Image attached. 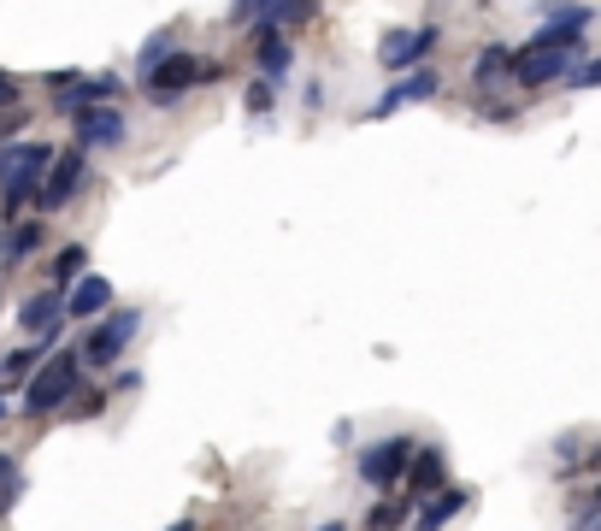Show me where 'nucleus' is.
<instances>
[{
    "mask_svg": "<svg viewBox=\"0 0 601 531\" xmlns=\"http://www.w3.org/2000/svg\"><path fill=\"white\" fill-rule=\"evenodd\" d=\"M407 484H413V496H431V491H443V455L436 449H424L407 461Z\"/></svg>",
    "mask_w": 601,
    "mask_h": 531,
    "instance_id": "obj_13",
    "label": "nucleus"
},
{
    "mask_svg": "<svg viewBox=\"0 0 601 531\" xmlns=\"http://www.w3.org/2000/svg\"><path fill=\"white\" fill-rule=\"evenodd\" d=\"M159 60H171V36H154L148 48H142V77H148V71H154Z\"/></svg>",
    "mask_w": 601,
    "mask_h": 531,
    "instance_id": "obj_22",
    "label": "nucleus"
},
{
    "mask_svg": "<svg viewBox=\"0 0 601 531\" xmlns=\"http://www.w3.org/2000/svg\"><path fill=\"white\" fill-rule=\"evenodd\" d=\"M431 41H436V31H389L384 48H377V60H384L389 71H407V65H419L424 53H431Z\"/></svg>",
    "mask_w": 601,
    "mask_h": 531,
    "instance_id": "obj_9",
    "label": "nucleus"
},
{
    "mask_svg": "<svg viewBox=\"0 0 601 531\" xmlns=\"http://www.w3.org/2000/svg\"><path fill=\"white\" fill-rule=\"evenodd\" d=\"M83 183H89V160H83L77 148H71V154H53L48 178H41V190H36V207H41V213H60V207H71Z\"/></svg>",
    "mask_w": 601,
    "mask_h": 531,
    "instance_id": "obj_3",
    "label": "nucleus"
},
{
    "mask_svg": "<svg viewBox=\"0 0 601 531\" xmlns=\"http://www.w3.org/2000/svg\"><path fill=\"white\" fill-rule=\"evenodd\" d=\"M195 77H201V65L189 60V53H171V60H159V65L148 71V77H142V89H148L154 107H171V100H178Z\"/></svg>",
    "mask_w": 601,
    "mask_h": 531,
    "instance_id": "obj_5",
    "label": "nucleus"
},
{
    "mask_svg": "<svg viewBox=\"0 0 601 531\" xmlns=\"http://www.w3.org/2000/svg\"><path fill=\"white\" fill-rule=\"evenodd\" d=\"M596 83H601V65H578V71H572V89H596Z\"/></svg>",
    "mask_w": 601,
    "mask_h": 531,
    "instance_id": "obj_24",
    "label": "nucleus"
},
{
    "mask_svg": "<svg viewBox=\"0 0 601 531\" xmlns=\"http://www.w3.org/2000/svg\"><path fill=\"white\" fill-rule=\"evenodd\" d=\"M31 366H36V349H19V354L7 361V372H0V378H24Z\"/></svg>",
    "mask_w": 601,
    "mask_h": 531,
    "instance_id": "obj_23",
    "label": "nucleus"
},
{
    "mask_svg": "<svg viewBox=\"0 0 601 531\" xmlns=\"http://www.w3.org/2000/svg\"><path fill=\"white\" fill-rule=\"evenodd\" d=\"M272 107V83H254V89H248V112H266Z\"/></svg>",
    "mask_w": 601,
    "mask_h": 531,
    "instance_id": "obj_25",
    "label": "nucleus"
},
{
    "mask_svg": "<svg viewBox=\"0 0 601 531\" xmlns=\"http://www.w3.org/2000/svg\"><path fill=\"white\" fill-rule=\"evenodd\" d=\"M566 65H572L566 48H525V53H513V77H519L525 89H549V83H561Z\"/></svg>",
    "mask_w": 601,
    "mask_h": 531,
    "instance_id": "obj_6",
    "label": "nucleus"
},
{
    "mask_svg": "<svg viewBox=\"0 0 601 531\" xmlns=\"http://www.w3.org/2000/svg\"><path fill=\"white\" fill-rule=\"evenodd\" d=\"M83 261H89V254H83V242H77V249H65L60 261H53V290H65V283L83 271Z\"/></svg>",
    "mask_w": 601,
    "mask_h": 531,
    "instance_id": "obj_20",
    "label": "nucleus"
},
{
    "mask_svg": "<svg viewBox=\"0 0 601 531\" xmlns=\"http://www.w3.org/2000/svg\"><path fill=\"white\" fill-rule=\"evenodd\" d=\"M107 95H119V77H95V83H77V89H65L60 95V107L71 112H83V107H100Z\"/></svg>",
    "mask_w": 601,
    "mask_h": 531,
    "instance_id": "obj_16",
    "label": "nucleus"
},
{
    "mask_svg": "<svg viewBox=\"0 0 601 531\" xmlns=\"http://www.w3.org/2000/svg\"><path fill=\"white\" fill-rule=\"evenodd\" d=\"M431 95H436V71H407V77L389 83V95L377 100V112H395V107H407V100H431Z\"/></svg>",
    "mask_w": 601,
    "mask_h": 531,
    "instance_id": "obj_11",
    "label": "nucleus"
},
{
    "mask_svg": "<svg viewBox=\"0 0 601 531\" xmlns=\"http://www.w3.org/2000/svg\"><path fill=\"white\" fill-rule=\"evenodd\" d=\"M36 249H41V225H36V219H24V225H12L7 249H0V261H7V266H19V261H31Z\"/></svg>",
    "mask_w": 601,
    "mask_h": 531,
    "instance_id": "obj_14",
    "label": "nucleus"
},
{
    "mask_svg": "<svg viewBox=\"0 0 601 531\" xmlns=\"http://www.w3.org/2000/svg\"><path fill=\"white\" fill-rule=\"evenodd\" d=\"M24 479H19V461L12 455H0V514H12V502H19Z\"/></svg>",
    "mask_w": 601,
    "mask_h": 531,
    "instance_id": "obj_19",
    "label": "nucleus"
},
{
    "mask_svg": "<svg viewBox=\"0 0 601 531\" xmlns=\"http://www.w3.org/2000/svg\"><path fill=\"white\" fill-rule=\"evenodd\" d=\"M0 413H7V408H0Z\"/></svg>",
    "mask_w": 601,
    "mask_h": 531,
    "instance_id": "obj_29",
    "label": "nucleus"
},
{
    "mask_svg": "<svg viewBox=\"0 0 601 531\" xmlns=\"http://www.w3.org/2000/svg\"><path fill=\"white\" fill-rule=\"evenodd\" d=\"M136 325H142V313H136V307H130V313H112V319H107V325H100V331L89 337V349H83L77 361H89V366H112V361H119V354L130 349Z\"/></svg>",
    "mask_w": 601,
    "mask_h": 531,
    "instance_id": "obj_4",
    "label": "nucleus"
},
{
    "mask_svg": "<svg viewBox=\"0 0 601 531\" xmlns=\"http://www.w3.org/2000/svg\"><path fill=\"white\" fill-rule=\"evenodd\" d=\"M401 514H407V508L384 502V508H372V514H365V526H372V531H395V526H401Z\"/></svg>",
    "mask_w": 601,
    "mask_h": 531,
    "instance_id": "obj_21",
    "label": "nucleus"
},
{
    "mask_svg": "<svg viewBox=\"0 0 601 531\" xmlns=\"http://www.w3.org/2000/svg\"><path fill=\"white\" fill-rule=\"evenodd\" d=\"M77 384H83V361H77V354H53V361L36 372V384L24 390V408H31V420H36V413L65 408V401L77 396Z\"/></svg>",
    "mask_w": 601,
    "mask_h": 531,
    "instance_id": "obj_2",
    "label": "nucleus"
},
{
    "mask_svg": "<svg viewBox=\"0 0 601 531\" xmlns=\"http://www.w3.org/2000/svg\"><path fill=\"white\" fill-rule=\"evenodd\" d=\"M107 301H112L107 278H83V283H71V295H65L60 313H71V319H95V313H107Z\"/></svg>",
    "mask_w": 601,
    "mask_h": 531,
    "instance_id": "obj_10",
    "label": "nucleus"
},
{
    "mask_svg": "<svg viewBox=\"0 0 601 531\" xmlns=\"http://www.w3.org/2000/svg\"><path fill=\"white\" fill-rule=\"evenodd\" d=\"M171 531H195V520H178V526H171Z\"/></svg>",
    "mask_w": 601,
    "mask_h": 531,
    "instance_id": "obj_27",
    "label": "nucleus"
},
{
    "mask_svg": "<svg viewBox=\"0 0 601 531\" xmlns=\"http://www.w3.org/2000/svg\"><path fill=\"white\" fill-rule=\"evenodd\" d=\"M466 491H443V496H431V508H424V520H419V531H443L454 514H466Z\"/></svg>",
    "mask_w": 601,
    "mask_h": 531,
    "instance_id": "obj_15",
    "label": "nucleus"
},
{
    "mask_svg": "<svg viewBox=\"0 0 601 531\" xmlns=\"http://www.w3.org/2000/svg\"><path fill=\"white\" fill-rule=\"evenodd\" d=\"M48 166H53L48 142H7V148H0V201H7V207H24V201L41 190Z\"/></svg>",
    "mask_w": 601,
    "mask_h": 531,
    "instance_id": "obj_1",
    "label": "nucleus"
},
{
    "mask_svg": "<svg viewBox=\"0 0 601 531\" xmlns=\"http://www.w3.org/2000/svg\"><path fill=\"white\" fill-rule=\"evenodd\" d=\"M0 107H19V83H12V71H0Z\"/></svg>",
    "mask_w": 601,
    "mask_h": 531,
    "instance_id": "obj_26",
    "label": "nucleus"
},
{
    "mask_svg": "<svg viewBox=\"0 0 601 531\" xmlns=\"http://www.w3.org/2000/svg\"><path fill=\"white\" fill-rule=\"evenodd\" d=\"M260 71H266V77H284V71H289V41L277 31L260 36Z\"/></svg>",
    "mask_w": 601,
    "mask_h": 531,
    "instance_id": "obj_18",
    "label": "nucleus"
},
{
    "mask_svg": "<svg viewBox=\"0 0 601 531\" xmlns=\"http://www.w3.org/2000/svg\"><path fill=\"white\" fill-rule=\"evenodd\" d=\"M60 307H65V295H60V290H41V295H31V301H24V307H19L24 331H31V337L53 331V325H60Z\"/></svg>",
    "mask_w": 601,
    "mask_h": 531,
    "instance_id": "obj_12",
    "label": "nucleus"
},
{
    "mask_svg": "<svg viewBox=\"0 0 601 531\" xmlns=\"http://www.w3.org/2000/svg\"><path fill=\"white\" fill-rule=\"evenodd\" d=\"M472 77L490 89V83H502V77H513V53L507 48H483L478 53V65H472Z\"/></svg>",
    "mask_w": 601,
    "mask_h": 531,
    "instance_id": "obj_17",
    "label": "nucleus"
},
{
    "mask_svg": "<svg viewBox=\"0 0 601 531\" xmlns=\"http://www.w3.org/2000/svg\"><path fill=\"white\" fill-rule=\"evenodd\" d=\"M119 142H124V112L119 107H83L77 112V154L119 148Z\"/></svg>",
    "mask_w": 601,
    "mask_h": 531,
    "instance_id": "obj_8",
    "label": "nucleus"
},
{
    "mask_svg": "<svg viewBox=\"0 0 601 531\" xmlns=\"http://www.w3.org/2000/svg\"><path fill=\"white\" fill-rule=\"evenodd\" d=\"M325 531H342V526H325Z\"/></svg>",
    "mask_w": 601,
    "mask_h": 531,
    "instance_id": "obj_28",
    "label": "nucleus"
},
{
    "mask_svg": "<svg viewBox=\"0 0 601 531\" xmlns=\"http://www.w3.org/2000/svg\"><path fill=\"white\" fill-rule=\"evenodd\" d=\"M407 461H413V443H407V437H384V443H372V449L360 455V479L365 484H395L407 472Z\"/></svg>",
    "mask_w": 601,
    "mask_h": 531,
    "instance_id": "obj_7",
    "label": "nucleus"
}]
</instances>
